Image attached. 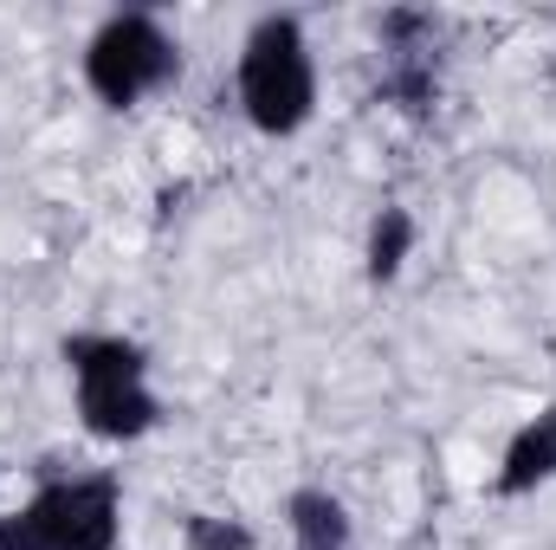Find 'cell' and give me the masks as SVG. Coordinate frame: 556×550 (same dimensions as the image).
I'll return each instance as SVG.
<instances>
[{"instance_id": "cell-7", "label": "cell", "mask_w": 556, "mask_h": 550, "mask_svg": "<svg viewBox=\"0 0 556 550\" xmlns=\"http://www.w3.org/2000/svg\"><path fill=\"white\" fill-rule=\"evenodd\" d=\"M285 532H291V550H356V518L330 486H291Z\"/></svg>"}, {"instance_id": "cell-2", "label": "cell", "mask_w": 556, "mask_h": 550, "mask_svg": "<svg viewBox=\"0 0 556 550\" xmlns=\"http://www.w3.org/2000/svg\"><path fill=\"white\" fill-rule=\"evenodd\" d=\"M233 98H240V117L273 142L298 137L317 117V52L298 13H260L247 26L233 59Z\"/></svg>"}, {"instance_id": "cell-1", "label": "cell", "mask_w": 556, "mask_h": 550, "mask_svg": "<svg viewBox=\"0 0 556 550\" xmlns=\"http://www.w3.org/2000/svg\"><path fill=\"white\" fill-rule=\"evenodd\" d=\"M65 376H72V402L91 440L104 447H130L162 427V396L149 383V350L124 330H72L59 343Z\"/></svg>"}, {"instance_id": "cell-6", "label": "cell", "mask_w": 556, "mask_h": 550, "mask_svg": "<svg viewBox=\"0 0 556 550\" xmlns=\"http://www.w3.org/2000/svg\"><path fill=\"white\" fill-rule=\"evenodd\" d=\"M544 486H556V402H544L531 421H518L498 466H492V499H531Z\"/></svg>"}, {"instance_id": "cell-8", "label": "cell", "mask_w": 556, "mask_h": 550, "mask_svg": "<svg viewBox=\"0 0 556 550\" xmlns=\"http://www.w3.org/2000/svg\"><path fill=\"white\" fill-rule=\"evenodd\" d=\"M415 247H420V221H415V214H408L402 201L376 208L369 240H363V273H369V285H395V278L408 273Z\"/></svg>"}, {"instance_id": "cell-9", "label": "cell", "mask_w": 556, "mask_h": 550, "mask_svg": "<svg viewBox=\"0 0 556 550\" xmlns=\"http://www.w3.org/2000/svg\"><path fill=\"white\" fill-rule=\"evenodd\" d=\"M181 550H260L247 518H220V512H181Z\"/></svg>"}, {"instance_id": "cell-4", "label": "cell", "mask_w": 556, "mask_h": 550, "mask_svg": "<svg viewBox=\"0 0 556 550\" xmlns=\"http://www.w3.org/2000/svg\"><path fill=\"white\" fill-rule=\"evenodd\" d=\"M181 39L155 13H111L85 39V91L104 111H137L181 85Z\"/></svg>"}, {"instance_id": "cell-3", "label": "cell", "mask_w": 556, "mask_h": 550, "mask_svg": "<svg viewBox=\"0 0 556 550\" xmlns=\"http://www.w3.org/2000/svg\"><path fill=\"white\" fill-rule=\"evenodd\" d=\"M124 545V479L117 473H52L13 512H0V550H117Z\"/></svg>"}, {"instance_id": "cell-5", "label": "cell", "mask_w": 556, "mask_h": 550, "mask_svg": "<svg viewBox=\"0 0 556 550\" xmlns=\"http://www.w3.org/2000/svg\"><path fill=\"white\" fill-rule=\"evenodd\" d=\"M376 104L427 117L440 104V20L420 7H389L376 20Z\"/></svg>"}]
</instances>
